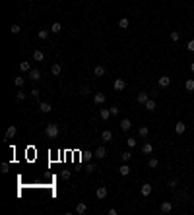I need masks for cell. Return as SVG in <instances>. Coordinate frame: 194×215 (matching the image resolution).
Listing matches in <instances>:
<instances>
[{
    "instance_id": "ee69618b",
    "label": "cell",
    "mask_w": 194,
    "mask_h": 215,
    "mask_svg": "<svg viewBox=\"0 0 194 215\" xmlns=\"http://www.w3.org/2000/svg\"><path fill=\"white\" fill-rule=\"evenodd\" d=\"M93 171H95V165L89 163V165H88V173H93Z\"/></svg>"
},
{
    "instance_id": "7bdbcfd3",
    "label": "cell",
    "mask_w": 194,
    "mask_h": 215,
    "mask_svg": "<svg viewBox=\"0 0 194 215\" xmlns=\"http://www.w3.org/2000/svg\"><path fill=\"white\" fill-rule=\"evenodd\" d=\"M80 93H82V95H88L89 93V87H82V89H80Z\"/></svg>"
},
{
    "instance_id": "d6a6232c",
    "label": "cell",
    "mask_w": 194,
    "mask_h": 215,
    "mask_svg": "<svg viewBox=\"0 0 194 215\" xmlns=\"http://www.w3.org/2000/svg\"><path fill=\"white\" fill-rule=\"evenodd\" d=\"M10 31H12V35H18V33L22 31V27H19L18 24H16V25H12V29H10Z\"/></svg>"
},
{
    "instance_id": "44dd1931",
    "label": "cell",
    "mask_w": 194,
    "mask_h": 215,
    "mask_svg": "<svg viewBox=\"0 0 194 215\" xmlns=\"http://www.w3.org/2000/svg\"><path fill=\"white\" fill-rule=\"evenodd\" d=\"M101 140H105V141H111V140H113V132H111V130H103V134H101Z\"/></svg>"
},
{
    "instance_id": "f1b7e54d",
    "label": "cell",
    "mask_w": 194,
    "mask_h": 215,
    "mask_svg": "<svg viewBox=\"0 0 194 215\" xmlns=\"http://www.w3.org/2000/svg\"><path fill=\"white\" fill-rule=\"evenodd\" d=\"M185 87H186V91H194V80H186Z\"/></svg>"
},
{
    "instance_id": "8d00e7d4",
    "label": "cell",
    "mask_w": 194,
    "mask_h": 215,
    "mask_svg": "<svg viewBox=\"0 0 194 215\" xmlns=\"http://www.w3.org/2000/svg\"><path fill=\"white\" fill-rule=\"evenodd\" d=\"M60 178H62V180H68L70 178V171H62V173H60Z\"/></svg>"
},
{
    "instance_id": "f546056e",
    "label": "cell",
    "mask_w": 194,
    "mask_h": 215,
    "mask_svg": "<svg viewBox=\"0 0 194 215\" xmlns=\"http://www.w3.org/2000/svg\"><path fill=\"white\" fill-rule=\"evenodd\" d=\"M120 157H122V161L126 163V161H130V159H132V153H130V151H124V153L120 155Z\"/></svg>"
},
{
    "instance_id": "2e32d148",
    "label": "cell",
    "mask_w": 194,
    "mask_h": 215,
    "mask_svg": "<svg viewBox=\"0 0 194 215\" xmlns=\"http://www.w3.org/2000/svg\"><path fill=\"white\" fill-rule=\"evenodd\" d=\"M140 192H142V196H149V194H152V184H148V182L142 184V190Z\"/></svg>"
},
{
    "instance_id": "9c48e42d",
    "label": "cell",
    "mask_w": 194,
    "mask_h": 215,
    "mask_svg": "<svg viewBox=\"0 0 194 215\" xmlns=\"http://www.w3.org/2000/svg\"><path fill=\"white\" fill-rule=\"evenodd\" d=\"M86 211H88V204H83V201H80L78 206H76V213H78V215H83Z\"/></svg>"
},
{
    "instance_id": "7402d4cb",
    "label": "cell",
    "mask_w": 194,
    "mask_h": 215,
    "mask_svg": "<svg viewBox=\"0 0 194 215\" xmlns=\"http://www.w3.org/2000/svg\"><path fill=\"white\" fill-rule=\"evenodd\" d=\"M93 74H95L97 78H101V76H105V66H95V70H93Z\"/></svg>"
},
{
    "instance_id": "603a6c76",
    "label": "cell",
    "mask_w": 194,
    "mask_h": 215,
    "mask_svg": "<svg viewBox=\"0 0 194 215\" xmlns=\"http://www.w3.org/2000/svg\"><path fill=\"white\" fill-rule=\"evenodd\" d=\"M144 107L148 109L149 112H153V111H155V101H153V99H148V103L144 105Z\"/></svg>"
},
{
    "instance_id": "e575fe53",
    "label": "cell",
    "mask_w": 194,
    "mask_h": 215,
    "mask_svg": "<svg viewBox=\"0 0 194 215\" xmlns=\"http://www.w3.org/2000/svg\"><path fill=\"white\" fill-rule=\"evenodd\" d=\"M23 81H25V80H23L22 76H19V78H16V80H14V84H16V87H22V85H23Z\"/></svg>"
},
{
    "instance_id": "ffe728a7",
    "label": "cell",
    "mask_w": 194,
    "mask_h": 215,
    "mask_svg": "<svg viewBox=\"0 0 194 215\" xmlns=\"http://www.w3.org/2000/svg\"><path fill=\"white\" fill-rule=\"evenodd\" d=\"M128 25H130L128 18H120V19H119V27H120V29H128Z\"/></svg>"
},
{
    "instance_id": "7a4b0ae2",
    "label": "cell",
    "mask_w": 194,
    "mask_h": 215,
    "mask_svg": "<svg viewBox=\"0 0 194 215\" xmlns=\"http://www.w3.org/2000/svg\"><path fill=\"white\" fill-rule=\"evenodd\" d=\"M27 74H29L27 78H29L31 81H35V84H37V81L41 80V70H37V68H33L31 72H27Z\"/></svg>"
},
{
    "instance_id": "ac0fdd59",
    "label": "cell",
    "mask_w": 194,
    "mask_h": 215,
    "mask_svg": "<svg viewBox=\"0 0 194 215\" xmlns=\"http://www.w3.org/2000/svg\"><path fill=\"white\" fill-rule=\"evenodd\" d=\"M142 151H144V153H146V155H149V153H153V145H152V144H149V141H146V144H144V145H142Z\"/></svg>"
},
{
    "instance_id": "cb8c5ba5",
    "label": "cell",
    "mask_w": 194,
    "mask_h": 215,
    "mask_svg": "<svg viewBox=\"0 0 194 215\" xmlns=\"http://www.w3.org/2000/svg\"><path fill=\"white\" fill-rule=\"evenodd\" d=\"M138 136H140V138H148V136H149L148 126H142V128H140V130H138Z\"/></svg>"
},
{
    "instance_id": "1f68e13d",
    "label": "cell",
    "mask_w": 194,
    "mask_h": 215,
    "mask_svg": "<svg viewBox=\"0 0 194 215\" xmlns=\"http://www.w3.org/2000/svg\"><path fill=\"white\" fill-rule=\"evenodd\" d=\"M179 39H180V33L179 31H171V41H179Z\"/></svg>"
},
{
    "instance_id": "4dcf8cb0",
    "label": "cell",
    "mask_w": 194,
    "mask_h": 215,
    "mask_svg": "<svg viewBox=\"0 0 194 215\" xmlns=\"http://www.w3.org/2000/svg\"><path fill=\"white\" fill-rule=\"evenodd\" d=\"M25 97H27V93H25V91H18V93H16V99H18V101H23Z\"/></svg>"
},
{
    "instance_id": "52a82bcc",
    "label": "cell",
    "mask_w": 194,
    "mask_h": 215,
    "mask_svg": "<svg viewBox=\"0 0 194 215\" xmlns=\"http://www.w3.org/2000/svg\"><path fill=\"white\" fill-rule=\"evenodd\" d=\"M16 132H18V128H16V126H10L8 130H6V136H4V140H12V138L16 136Z\"/></svg>"
},
{
    "instance_id": "f6af8a7d",
    "label": "cell",
    "mask_w": 194,
    "mask_h": 215,
    "mask_svg": "<svg viewBox=\"0 0 194 215\" xmlns=\"http://www.w3.org/2000/svg\"><path fill=\"white\" fill-rule=\"evenodd\" d=\"M190 70H192V72H194V62H192V64H190Z\"/></svg>"
},
{
    "instance_id": "d4e9b609",
    "label": "cell",
    "mask_w": 194,
    "mask_h": 215,
    "mask_svg": "<svg viewBox=\"0 0 194 215\" xmlns=\"http://www.w3.org/2000/svg\"><path fill=\"white\" fill-rule=\"evenodd\" d=\"M39 111H41V112H51L52 107L49 103H41V105H39Z\"/></svg>"
},
{
    "instance_id": "8fae6325",
    "label": "cell",
    "mask_w": 194,
    "mask_h": 215,
    "mask_svg": "<svg viewBox=\"0 0 194 215\" xmlns=\"http://www.w3.org/2000/svg\"><path fill=\"white\" fill-rule=\"evenodd\" d=\"M105 99H107V95H105V93H95L93 101H95V105H103V103H105Z\"/></svg>"
},
{
    "instance_id": "d590c367",
    "label": "cell",
    "mask_w": 194,
    "mask_h": 215,
    "mask_svg": "<svg viewBox=\"0 0 194 215\" xmlns=\"http://www.w3.org/2000/svg\"><path fill=\"white\" fill-rule=\"evenodd\" d=\"M126 144H128V147H136V138H128Z\"/></svg>"
},
{
    "instance_id": "7c38bea8",
    "label": "cell",
    "mask_w": 194,
    "mask_h": 215,
    "mask_svg": "<svg viewBox=\"0 0 194 215\" xmlns=\"http://www.w3.org/2000/svg\"><path fill=\"white\" fill-rule=\"evenodd\" d=\"M169 84H171V78L169 76H161L159 78V87H169Z\"/></svg>"
},
{
    "instance_id": "ab89813d",
    "label": "cell",
    "mask_w": 194,
    "mask_h": 215,
    "mask_svg": "<svg viewBox=\"0 0 194 215\" xmlns=\"http://www.w3.org/2000/svg\"><path fill=\"white\" fill-rule=\"evenodd\" d=\"M0 169H2V173H8V171H10V163H2V165H0Z\"/></svg>"
},
{
    "instance_id": "83f0119b",
    "label": "cell",
    "mask_w": 194,
    "mask_h": 215,
    "mask_svg": "<svg viewBox=\"0 0 194 215\" xmlns=\"http://www.w3.org/2000/svg\"><path fill=\"white\" fill-rule=\"evenodd\" d=\"M51 31H52V33H60V31H62V25H60V24H58V21H56V24H52V27H51Z\"/></svg>"
},
{
    "instance_id": "4fadbf2b",
    "label": "cell",
    "mask_w": 194,
    "mask_h": 215,
    "mask_svg": "<svg viewBox=\"0 0 194 215\" xmlns=\"http://www.w3.org/2000/svg\"><path fill=\"white\" fill-rule=\"evenodd\" d=\"M99 116H101L103 120H109V118L113 116V114H111V109H101V111H99Z\"/></svg>"
},
{
    "instance_id": "4316f807",
    "label": "cell",
    "mask_w": 194,
    "mask_h": 215,
    "mask_svg": "<svg viewBox=\"0 0 194 215\" xmlns=\"http://www.w3.org/2000/svg\"><path fill=\"white\" fill-rule=\"evenodd\" d=\"M148 165H149V169H157V167H159V161H157L155 157H152V159L148 161Z\"/></svg>"
},
{
    "instance_id": "836d02e7",
    "label": "cell",
    "mask_w": 194,
    "mask_h": 215,
    "mask_svg": "<svg viewBox=\"0 0 194 215\" xmlns=\"http://www.w3.org/2000/svg\"><path fill=\"white\" fill-rule=\"evenodd\" d=\"M37 37H39V39H47V37H49V31H45V29H41V31L37 33Z\"/></svg>"
},
{
    "instance_id": "e0dca14e",
    "label": "cell",
    "mask_w": 194,
    "mask_h": 215,
    "mask_svg": "<svg viewBox=\"0 0 194 215\" xmlns=\"http://www.w3.org/2000/svg\"><path fill=\"white\" fill-rule=\"evenodd\" d=\"M33 60H35V62H43V60H45L43 51H35V52H33Z\"/></svg>"
},
{
    "instance_id": "5bb4252c",
    "label": "cell",
    "mask_w": 194,
    "mask_h": 215,
    "mask_svg": "<svg viewBox=\"0 0 194 215\" xmlns=\"http://www.w3.org/2000/svg\"><path fill=\"white\" fill-rule=\"evenodd\" d=\"M185 130H186V124H185V122H177V124H175V132H177V134H185Z\"/></svg>"
},
{
    "instance_id": "484cf974",
    "label": "cell",
    "mask_w": 194,
    "mask_h": 215,
    "mask_svg": "<svg viewBox=\"0 0 194 215\" xmlns=\"http://www.w3.org/2000/svg\"><path fill=\"white\" fill-rule=\"evenodd\" d=\"M19 70L22 72H31V64H29V62H19Z\"/></svg>"
},
{
    "instance_id": "5b68a950",
    "label": "cell",
    "mask_w": 194,
    "mask_h": 215,
    "mask_svg": "<svg viewBox=\"0 0 194 215\" xmlns=\"http://www.w3.org/2000/svg\"><path fill=\"white\" fill-rule=\"evenodd\" d=\"M130 128H132V122H130L128 118H122V120H120V130H122V132H128Z\"/></svg>"
},
{
    "instance_id": "3957f363",
    "label": "cell",
    "mask_w": 194,
    "mask_h": 215,
    "mask_svg": "<svg viewBox=\"0 0 194 215\" xmlns=\"http://www.w3.org/2000/svg\"><path fill=\"white\" fill-rule=\"evenodd\" d=\"M113 87H115V91H122V89L126 87V81L122 80V78H116L115 84H113Z\"/></svg>"
},
{
    "instance_id": "f35d334b",
    "label": "cell",
    "mask_w": 194,
    "mask_h": 215,
    "mask_svg": "<svg viewBox=\"0 0 194 215\" xmlns=\"http://www.w3.org/2000/svg\"><path fill=\"white\" fill-rule=\"evenodd\" d=\"M39 93H41V91H39L37 87H35V89H31V97H33V99H39Z\"/></svg>"
},
{
    "instance_id": "8992f818",
    "label": "cell",
    "mask_w": 194,
    "mask_h": 215,
    "mask_svg": "<svg viewBox=\"0 0 194 215\" xmlns=\"http://www.w3.org/2000/svg\"><path fill=\"white\" fill-rule=\"evenodd\" d=\"M171 211H173V204H171V201H163V204H161V213H171Z\"/></svg>"
},
{
    "instance_id": "6da1fadb",
    "label": "cell",
    "mask_w": 194,
    "mask_h": 215,
    "mask_svg": "<svg viewBox=\"0 0 194 215\" xmlns=\"http://www.w3.org/2000/svg\"><path fill=\"white\" fill-rule=\"evenodd\" d=\"M45 134H47V138H49V140L58 138V124H49V126H47V130H45Z\"/></svg>"
},
{
    "instance_id": "d6986e66",
    "label": "cell",
    "mask_w": 194,
    "mask_h": 215,
    "mask_svg": "<svg viewBox=\"0 0 194 215\" xmlns=\"http://www.w3.org/2000/svg\"><path fill=\"white\" fill-rule=\"evenodd\" d=\"M119 173L120 174H122V176H128V174H130V167H128V165H120V169H119Z\"/></svg>"
},
{
    "instance_id": "60d3db41",
    "label": "cell",
    "mask_w": 194,
    "mask_h": 215,
    "mask_svg": "<svg viewBox=\"0 0 194 215\" xmlns=\"http://www.w3.org/2000/svg\"><path fill=\"white\" fill-rule=\"evenodd\" d=\"M186 49H188L190 52H194V39H192V41H188V45H186Z\"/></svg>"
},
{
    "instance_id": "b9f144b4",
    "label": "cell",
    "mask_w": 194,
    "mask_h": 215,
    "mask_svg": "<svg viewBox=\"0 0 194 215\" xmlns=\"http://www.w3.org/2000/svg\"><path fill=\"white\" fill-rule=\"evenodd\" d=\"M111 114H113V116L119 114V107H116V105H115V107H111Z\"/></svg>"
},
{
    "instance_id": "74e56055",
    "label": "cell",
    "mask_w": 194,
    "mask_h": 215,
    "mask_svg": "<svg viewBox=\"0 0 194 215\" xmlns=\"http://www.w3.org/2000/svg\"><path fill=\"white\" fill-rule=\"evenodd\" d=\"M169 188H177V184H179V180H177V178H171V180H169Z\"/></svg>"
},
{
    "instance_id": "9a60e30c",
    "label": "cell",
    "mask_w": 194,
    "mask_h": 215,
    "mask_svg": "<svg viewBox=\"0 0 194 215\" xmlns=\"http://www.w3.org/2000/svg\"><path fill=\"white\" fill-rule=\"evenodd\" d=\"M60 72H62V66H60L58 62L51 66V74H52V76H60Z\"/></svg>"
},
{
    "instance_id": "277c9868",
    "label": "cell",
    "mask_w": 194,
    "mask_h": 215,
    "mask_svg": "<svg viewBox=\"0 0 194 215\" xmlns=\"http://www.w3.org/2000/svg\"><path fill=\"white\" fill-rule=\"evenodd\" d=\"M107 155H109V153H107V149L103 147V145H99V147L95 149V157H97V159H105Z\"/></svg>"
},
{
    "instance_id": "ba28073f",
    "label": "cell",
    "mask_w": 194,
    "mask_h": 215,
    "mask_svg": "<svg viewBox=\"0 0 194 215\" xmlns=\"http://www.w3.org/2000/svg\"><path fill=\"white\" fill-rule=\"evenodd\" d=\"M107 194H109V192H107V188H105V186H99V188H97V192H95V196L99 198V200L107 198Z\"/></svg>"
},
{
    "instance_id": "30bf717a",
    "label": "cell",
    "mask_w": 194,
    "mask_h": 215,
    "mask_svg": "<svg viewBox=\"0 0 194 215\" xmlns=\"http://www.w3.org/2000/svg\"><path fill=\"white\" fill-rule=\"evenodd\" d=\"M148 99H149V95H148V93H144V91H142V93H138L136 101H138L140 105H146V103H148Z\"/></svg>"
}]
</instances>
